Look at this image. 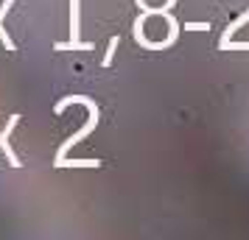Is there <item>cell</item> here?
Masks as SVG:
<instances>
[{
	"instance_id": "1",
	"label": "cell",
	"mask_w": 249,
	"mask_h": 240,
	"mask_svg": "<svg viewBox=\"0 0 249 240\" xmlns=\"http://www.w3.org/2000/svg\"><path fill=\"white\" fill-rule=\"evenodd\" d=\"M79 101L84 103L87 109H90V120H87V126L81 128L79 134H73V137H70L68 143H65V145L59 148V154H56V168H62V162H65V154H68V151L73 148L76 143H81V140H84V137H87V134H90V131H92V128H95V123H98V109H95V103H92L90 98H79Z\"/></svg>"
},
{
	"instance_id": "2",
	"label": "cell",
	"mask_w": 249,
	"mask_h": 240,
	"mask_svg": "<svg viewBox=\"0 0 249 240\" xmlns=\"http://www.w3.org/2000/svg\"><path fill=\"white\" fill-rule=\"evenodd\" d=\"M79 25H81L79 0H70V42H59L56 50H70V48H76V50H90V45L79 39V31H81Z\"/></svg>"
},
{
	"instance_id": "3",
	"label": "cell",
	"mask_w": 249,
	"mask_h": 240,
	"mask_svg": "<svg viewBox=\"0 0 249 240\" xmlns=\"http://www.w3.org/2000/svg\"><path fill=\"white\" fill-rule=\"evenodd\" d=\"M17 123H20V114H14L12 120H9V126H6V134H0V151L6 148V154H9V162H12V165H20V162H17V157H14L12 151H9V140H6V137H9V131H12Z\"/></svg>"
},
{
	"instance_id": "4",
	"label": "cell",
	"mask_w": 249,
	"mask_h": 240,
	"mask_svg": "<svg viewBox=\"0 0 249 240\" xmlns=\"http://www.w3.org/2000/svg\"><path fill=\"white\" fill-rule=\"evenodd\" d=\"M244 23H249V12H244V14H241V17H238V20H235V23H232V25H230V28H227V31H224V36H221V50H224V48H227V42H230V36L235 34V31H238V28H241V25H244Z\"/></svg>"
},
{
	"instance_id": "5",
	"label": "cell",
	"mask_w": 249,
	"mask_h": 240,
	"mask_svg": "<svg viewBox=\"0 0 249 240\" xmlns=\"http://www.w3.org/2000/svg\"><path fill=\"white\" fill-rule=\"evenodd\" d=\"M12 6H14V0H6V6L0 9V25H3V20H6V14H9V9H12ZM0 36H3V42H6V48H9V50H17V45H14L9 36H6V31H3V28H0Z\"/></svg>"
},
{
	"instance_id": "6",
	"label": "cell",
	"mask_w": 249,
	"mask_h": 240,
	"mask_svg": "<svg viewBox=\"0 0 249 240\" xmlns=\"http://www.w3.org/2000/svg\"><path fill=\"white\" fill-rule=\"evenodd\" d=\"M115 48H118V39H109V53H107V59H104V64H109V62H112V53H115Z\"/></svg>"
}]
</instances>
